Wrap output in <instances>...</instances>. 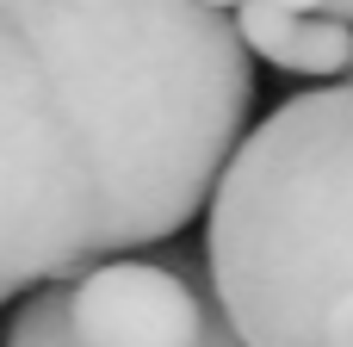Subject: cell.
Masks as SVG:
<instances>
[{
	"label": "cell",
	"instance_id": "6da1fadb",
	"mask_svg": "<svg viewBox=\"0 0 353 347\" xmlns=\"http://www.w3.org/2000/svg\"><path fill=\"white\" fill-rule=\"evenodd\" d=\"M254 112L205 0H0V304L174 242Z\"/></svg>",
	"mask_w": 353,
	"mask_h": 347
},
{
	"label": "cell",
	"instance_id": "7a4b0ae2",
	"mask_svg": "<svg viewBox=\"0 0 353 347\" xmlns=\"http://www.w3.org/2000/svg\"><path fill=\"white\" fill-rule=\"evenodd\" d=\"M205 286L248 347H353V81L236 137L205 199Z\"/></svg>",
	"mask_w": 353,
	"mask_h": 347
},
{
	"label": "cell",
	"instance_id": "3957f363",
	"mask_svg": "<svg viewBox=\"0 0 353 347\" xmlns=\"http://www.w3.org/2000/svg\"><path fill=\"white\" fill-rule=\"evenodd\" d=\"M62 317L81 347H199L211 317L205 255H112L62 279Z\"/></svg>",
	"mask_w": 353,
	"mask_h": 347
},
{
	"label": "cell",
	"instance_id": "277c9868",
	"mask_svg": "<svg viewBox=\"0 0 353 347\" xmlns=\"http://www.w3.org/2000/svg\"><path fill=\"white\" fill-rule=\"evenodd\" d=\"M230 25L242 37L248 56L285 68V75H310V81H341L353 56V25L341 12H292L273 0H242L230 6Z\"/></svg>",
	"mask_w": 353,
	"mask_h": 347
},
{
	"label": "cell",
	"instance_id": "5b68a950",
	"mask_svg": "<svg viewBox=\"0 0 353 347\" xmlns=\"http://www.w3.org/2000/svg\"><path fill=\"white\" fill-rule=\"evenodd\" d=\"M0 347H81L74 335H68V317H62V279H50V286H37V292L19 298V310H12ZM199 347H248L236 329H230V317H223L217 298H211V317H205Z\"/></svg>",
	"mask_w": 353,
	"mask_h": 347
},
{
	"label": "cell",
	"instance_id": "8992f818",
	"mask_svg": "<svg viewBox=\"0 0 353 347\" xmlns=\"http://www.w3.org/2000/svg\"><path fill=\"white\" fill-rule=\"evenodd\" d=\"M273 6H292V12H329V0H273Z\"/></svg>",
	"mask_w": 353,
	"mask_h": 347
},
{
	"label": "cell",
	"instance_id": "52a82bcc",
	"mask_svg": "<svg viewBox=\"0 0 353 347\" xmlns=\"http://www.w3.org/2000/svg\"><path fill=\"white\" fill-rule=\"evenodd\" d=\"M329 12H341V19L353 25V0H329Z\"/></svg>",
	"mask_w": 353,
	"mask_h": 347
},
{
	"label": "cell",
	"instance_id": "ba28073f",
	"mask_svg": "<svg viewBox=\"0 0 353 347\" xmlns=\"http://www.w3.org/2000/svg\"><path fill=\"white\" fill-rule=\"evenodd\" d=\"M205 6H217V12H230V6H242V0H205Z\"/></svg>",
	"mask_w": 353,
	"mask_h": 347
},
{
	"label": "cell",
	"instance_id": "9c48e42d",
	"mask_svg": "<svg viewBox=\"0 0 353 347\" xmlns=\"http://www.w3.org/2000/svg\"><path fill=\"white\" fill-rule=\"evenodd\" d=\"M341 81H353V56H347V75H341Z\"/></svg>",
	"mask_w": 353,
	"mask_h": 347
}]
</instances>
